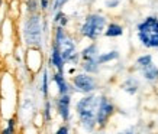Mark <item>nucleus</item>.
I'll return each instance as SVG.
<instances>
[{"label": "nucleus", "instance_id": "f8f14e48", "mask_svg": "<svg viewBox=\"0 0 158 134\" xmlns=\"http://www.w3.org/2000/svg\"><path fill=\"white\" fill-rule=\"evenodd\" d=\"M123 32L125 30L122 25L116 23V22H110V23L106 25L103 35H105L106 38H120L123 35Z\"/></svg>", "mask_w": 158, "mask_h": 134}, {"label": "nucleus", "instance_id": "b1692460", "mask_svg": "<svg viewBox=\"0 0 158 134\" xmlns=\"http://www.w3.org/2000/svg\"><path fill=\"white\" fill-rule=\"evenodd\" d=\"M120 5V0H106L105 2V7L107 9H116V7H119Z\"/></svg>", "mask_w": 158, "mask_h": 134}, {"label": "nucleus", "instance_id": "39448f33", "mask_svg": "<svg viewBox=\"0 0 158 134\" xmlns=\"http://www.w3.org/2000/svg\"><path fill=\"white\" fill-rule=\"evenodd\" d=\"M106 25H107L106 16H103L102 13H97V12H93V13H89L84 17L78 32L81 35V38H86L91 42H96L103 35Z\"/></svg>", "mask_w": 158, "mask_h": 134}, {"label": "nucleus", "instance_id": "5701e85b", "mask_svg": "<svg viewBox=\"0 0 158 134\" xmlns=\"http://www.w3.org/2000/svg\"><path fill=\"white\" fill-rule=\"evenodd\" d=\"M41 12H48L51 9V0H38Z\"/></svg>", "mask_w": 158, "mask_h": 134}, {"label": "nucleus", "instance_id": "412c9836", "mask_svg": "<svg viewBox=\"0 0 158 134\" xmlns=\"http://www.w3.org/2000/svg\"><path fill=\"white\" fill-rule=\"evenodd\" d=\"M16 124H18V121H16L15 117L9 118V120H7V127L2 130V133L3 134H13L15 131H16Z\"/></svg>", "mask_w": 158, "mask_h": 134}, {"label": "nucleus", "instance_id": "4be33fe9", "mask_svg": "<svg viewBox=\"0 0 158 134\" xmlns=\"http://www.w3.org/2000/svg\"><path fill=\"white\" fill-rule=\"evenodd\" d=\"M70 0H52V3H51V12H57V10H62V7L67 5Z\"/></svg>", "mask_w": 158, "mask_h": 134}, {"label": "nucleus", "instance_id": "9d476101", "mask_svg": "<svg viewBox=\"0 0 158 134\" xmlns=\"http://www.w3.org/2000/svg\"><path fill=\"white\" fill-rule=\"evenodd\" d=\"M52 82L57 85L58 95H61V94H71L73 92V86L70 85V82L67 81L64 72H58V71L55 72L52 75Z\"/></svg>", "mask_w": 158, "mask_h": 134}, {"label": "nucleus", "instance_id": "dca6fc26", "mask_svg": "<svg viewBox=\"0 0 158 134\" xmlns=\"http://www.w3.org/2000/svg\"><path fill=\"white\" fill-rule=\"evenodd\" d=\"M119 56H120L119 51L113 49V51H109V52L99 53V55H97V62H99V65H105V63H107V62H112V61L119 59Z\"/></svg>", "mask_w": 158, "mask_h": 134}, {"label": "nucleus", "instance_id": "0eeeda50", "mask_svg": "<svg viewBox=\"0 0 158 134\" xmlns=\"http://www.w3.org/2000/svg\"><path fill=\"white\" fill-rule=\"evenodd\" d=\"M73 91L80 92V94H90L97 90V79L91 74L80 72L76 74L71 79Z\"/></svg>", "mask_w": 158, "mask_h": 134}, {"label": "nucleus", "instance_id": "a878e982", "mask_svg": "<svg viewBox=\"0 0 158 134\" xmlns=\"http://www.w3.org/2000/svg\"><path fill=\"white\" fill-rule=\"evenodd\" d=\"M74 72H76V68H70V69H68V74H74Z\"/></svg>", "mask_w": 158, "mask_h": 134}, {"label": "nucleus", "instance_id": "9b49d317", "mask_svg": "<svg viewBox=\"0 0 158 134\" xmlns=\"http://www.w3.org/2000/svg\"><path fill=\"white\" fill-rule=\"evenodd\" d=\"M138 71L141 72V75H142V78H144L145 81H148V82L158 81V67L154 63V61L149 62L148 65H145V67L139 68Z\"/></svg>", "mask_w": 158, "mask_h": 134}, {"label": "nucleus", "instance_id": "1a4fd4ad", "mask_svg": "<svg viewBox=\"0 0 158 134\" xmlns=\"http://www.w3.org/2000/svg\"><path fill=\"white\" fill-rule=\"evenodd\" d=\"M49 67H54L55 71L58 72H64V68H65V62L61 56V52L55 43H51V53H49Z\"/></svg>", "mask_w": 158, "mask_h": 134}, {"label": "nucleus", "instance_id": "423d86ee", "mask_svg": "<svg viewBox=\"0 0 158 134\" xmlns=\"http://www.w3.org/2000/svg\"><path fill=\"white\" fill-rule=\"evenodd\" d=\"M115 104L107 95H99V105L96 113V124L99 128H105L112 115L115 114Z\"/></svg>", "mask_w": 158, "mask_h": 134}, {"label": "nucleus", "instance_id": "f03ea898", "mask_svg": "<svg viewBox=\"0 0 158 134\" xmlns=\"http://www.w3.org/2000/svg\"><path fill=\"white\" fill-rule=\"evenodd\" d=\"M99 105V95L94 92L83 94V97L76 102V114L78 123L84 131H94L96 124V113Z\"/></svg>", "mask_w": 158, "mask_h": 134}, {"label": "nucleus", "instance_id": "a211bd4d", "mask_svg": "<svg viewBox=\"0 0 158 134\" xmlns=\"http://www.w3.org/2000/svg\"><path fill=\"white\" fill-rule=\"evenodd\" d=\"M68 22H70V19H68V16L62 10H57V12H54V17H52V23L55 25V26H62V28H67Z\"/></svg>", "mask_w": 158, "mask_h": 134}, {"label": "nucleus", "instance_id": "6ab92c4d", "mask_svg": "<svg viewBox=\"0 0 158 134\" xmlns=\"http://www.w3.org/2000/svg\"><path fill=\"white\" fill-rule=\"evenodd\" d=\"M42 115H44L45 123H49V121L52 120V102H51L49 100H47L45 101V104H44Z\"/></svg>", "mask_w": 158, "mask_h": 134}, {"label": "nucleus", "instance_id": "ddd939ff", "mask_svg": "<svg viewBox=\"0 0 158 134\" xmlns=\"http://www.w3.org/2000/svg\"><path fill=\"white\" fill-rule=\"evenodd\" d=\"M99 46L96 42H91L90 45H87L86 48H83V51L80 52V59L86 61V59H96L99 55Z\"/></svg>", "mask_w": 158, "mask_h": 134}, {"label": "nucleus", "instance_id": "4468645a", "mask_svg": "<svg viewBox=\"0 0 158 134\" xmlns=\"http://www.w3.org/2000/svg\"><path fill=\"white\" fill-rule=\"evenodd\" d=\"M120 88H122L126 94H129V95H135V94L139 91V82H138L136 78L129 77V78H126V79L122 82Z\"/></svg>", "mask_w": 158, "mask_h": 134}, {"label": "nucleus", "instance_id": "2eb2a0df", "mask_svg": "<svg viewBox=\"0 0 158 134\" xmlns=\"http://www.w3.org/2000/svg\"><path fill=\"white\" fill-rule=\"evenodd\" d=\"M80 68L83 69V72H87V74H91V75H96L99 69H100V65L96 59H86V61H81L80 63Z\"/></svg>", "mask_w": 158, "mask_h": 134}, {"label": "nucleus", "instance_id": "393cba45", "mask_svg": "<svg viewBox=\"0 0 158 134\" xmlns=\"http://www.w3.org/2000/svg\"><path fill=\"white\" fill-rule=\"evenodd\" d=\"M70 133V127H68V123H64L61 127L57 128V134H68Z\"/></svg>", "mask_w": 158, "mask_h": 134}, {"label": "nucleus", "instance_id": "20e7f679", "mask_svg": "<svg viewBox=\"0 0 158 134\" xmlns=\"http://www.w3.org/2000/svg\"><path fill=\"white\" fill-rule=\"evenodd\" d=\"M136 36L147 49H158V16L149 14L136 26Z\"/></svg>", "mask_w": 158, "mask_h": 134}, {"label": "nucleus", "instance_id": "aec40b11", "mask_svg": "<svg viewBox=\"0 0 158 134\" xmlns=\"http://www.w3.org/2000/svg\"><path fill=\"white\" fill-rule=\"evenodd\" d=\"M26 12L28 14H32V13H38L39 12V2L38 0H26Z\"/></svg>", "mask_w": 158, "mask_h": 134}, {"label": "nucleus", "instance_id": "6e6552de", "mask_svg": "<svg viewBox=\"0 0 158 134\" xmlns=\"http://www.w3.org/2000/svg\"><path fill=\"white\" fill-rule=\"evenodd\" d=\"M55 108L62 123H68L71 120V94L58 95V98L55 100Z\"/></svg>", "mask_w": 158, "mask_h": 134}, {"label": "nucleus", "instance_id": "f3484780", "mask_svg": "<svg viewBox=\"0 0 158 134\" xmlns=\"http://www.w3.org/2000/svg\"><path fill=\"white\" fill-rule=\"evenodd\" d=\"M41 92H42L44 98H48L49 94V71L48 68H44L42 71V77H41Z\"/></svg>", "mask_w": 158, "mask_h": 134}, {"label": "nucleus", "instance_id": "7ed1b4c3", "mask_svg": "<svg viewBox=\"0 0 158 134\" xmlns=\"http://www.w3.org/2000/svg\"><path fill=\"white\" fill-rule=\"evenodd\" d=\"M52 42L58 46L65 65H67V63L78 65V62H80V52L77 51L76 40H74L71 35L65 30V28H62V26H55Z\"/></svg>", "mask_w": 158, "mask_h": 134}, {"label": "nucleus", "instance_id": "f257e3e1", "mask_svg": "<svg viewBox=\"0 0 158 134\" xmlns=\"http://www.w3.org/2000/svg\"><path fill=\"white\" fill-rule=\"evenodd\" d=\"M47 29H48V23L44 20L39 12L29 14L22 26V36H23V42L26 43V46L36 49L41 48L44 43V36L48 32Z\"/></svg>", "mask_w": 158, "mask_h": 134}, {"label": "nucleus", "instance_id": "bb28decb", "mask_svg": "<svg viewBox=\"0 0 158 134\" xmlns=\"http://www.w3.org/2000/svg\"><path fill=\"white\" fill-rule=\"evenodd\" d=\"M2 5H3V0H0V7H2Z\"/></svg>", "mask_w": 158, "mask_h": 134}]
</instances>
